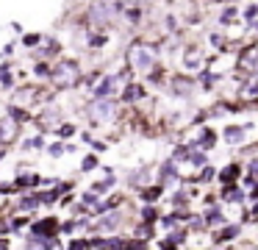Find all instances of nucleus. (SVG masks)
Masks as SVG:
<instances>
[{"instance_id":"31","label":"nucleus","mask_w":258,"mask_h":250,"mask_svg":"<svg viewBox=\"0 0 258 250\" xmlns=\"http://www.w3.org/2000/svg\"><path fill=\"white\" fill-rule=\"evenodd\" d=\"M97 164H100V159H97L95 153L84 156V161H81V172H92V170H97Z\"/></svg>"},{"instance_id":"38","label":"nucleus","mask_w":258,"mask_h":250,"mask_svg":"<svg viewBox=\"0 0 258 250\" xmlns=\"http://www.w3.org/2000/svg\"><path fill=\"white\" fill-rule=\"evenodd\" d=\"M125 6H153V3H158V0H122Z\"/></svg>"},{"instance_id":"24","label":"nucleus","mask_w":258,"mask_h":250,"mask_svg":"<svg viewBox=\"0 0 258 250\" xmlns=\"http://www.w3.org/2000/svg\"><path fill=\"white\" fill-rule=\"evenodd\" d=\"M164 81H167V70H164L161 64H158L156 70H150V72L145 75V83H156V86H161Z\"/></svg>"},{"instance_id":"5","label":"nucleus","mask_w":258,"mask_h":250,"mask_svg":"<svg viewBox=\"0 0 258 250\" xmlns=\"http://www.w3.org/2000/svg\"><path fill=\"white\" fill-rule=\"evenodd\" d=\"M28 53H31V61H39V59L56 61V59H61V56H64V44H61V39H58V36H45V42H42L36 50H28Z\"/></svg>"},{"instance_id":"8","label":"nucleus","mask_w":258,"mask_h":250,"mask_svg":"<svg viewBox=\"0 0 258 250\" xmlns=\"http://www.w3.org/2000/svg\"><path fill=\"white\" fill-rule=\"evenodd\" d=\"M20 131H23V125H20L17 120H12L9 114L0 117V144L3 147H9V144H14L20 139Z\"/></svg>"},{"instance_id":"36","label":"nucleus","mask_w":258,"mask_h":250,"mask_svg":"<svg viewBox=\"0 0 258 250\" xmlns=\"http://www.w3.org/2000/svg\"><path fill=\"white\" fill-rule=\"evenodd\" d=\"M189 156H191V147H186V144H180V147H175L172 159H175V161H189Z\"/></svg>"},{"instance_id":"41","label":"nucleus","mask_w":258,"mask_h":250,"mask_svg":"<svg viewBox=\"0 0 258 250\" xmlns=\"http://www.w3.org/2000/svg\"><path fill=\"white\" fill-rule=\"evenodd\" d=\"M0 250H12V242L6 236H0Z\"/></svg>"},{"instance_id":"40","label":"nucleus","mask_w":258,"mask_h":250,"mask_svg":"<svg viewBox=\"0 0 258 250\" xmlns=\"http://www.w3.org/2000/svg\"><path fill=\"white\" fill-rule=\"evenodd\" d=\"M244 31H247V33H252V36H258V20H255V22H250V25H244Z\"/></svg>"},{"instance_id":"7","label":"nucleus","mask_w":258,"mask_h":250,"mask_svg":"<svg viewBox=\"0 0 258 250\" xmlns=\"http://www.w3.org/2000/svg\"><path fill=\"white\" fill-rule=\"evenodd\" d=\"M31 233L42 236V239H53L61 233V220H56V217H42V220L31 222Z\"/></svg>"},{"instance_id":"30","label":"nucleus","mask_w":258,"mask_h":250,"mask_svg":"<svg viewBox=\"0 0 258 250\" xmlns=\"http://www.w3.org/2000/svg\"><path fill=\"white\" fill-rule=\"evenodd\" d=\"M28 217L25 214H14L12 220H9V225H12V233H17V231H23V228H28Z\"/></svg>"},{"instance_id":"29","label":"nucleus","mask_w":258,"mask_h":250,"mask_svg":"<svg viewBox=\"0 0 258 250\" xmlns=\"http://www.w3.org/2000/svg\"><path fill=\"white\" fill-rule=\"evenodd\" d=\"M189 161H191L195 167H206V164H208L206 150H203V147H195V150H191V156H189Z\"/></svg>"},{"instance_id":"19","label":"nucleus","mask_w":258,"mask_h":250,"mask_svg":"<svg viewBox=\"0 0 258 250\" xmlns=\"http://www.w3.org/2000/svg\"><path fill=\"white\" fill-rule=\"evenodd\" d=\"M214 144H217V133L211 131V128H200L197 131V142H195V147H203V150H211Z\"/></svg>"},{"instance_id":"25","label":"nucleus","mask_w":258,"mask_h":250,"mask_svg":"<svg viewBox=\"0 0 258 250\" xmlns=\"http://www.w3.org/2000/svg\"><path fill=\"white\" fill-rule=\"evenodd\" d=\"M236 236H239V225H225L222 231H219L217 236H214V242L222 244V242H228V239H236Z\"/></svg>"},{"instance_id":"27","label":"nucleus","mask_w":258,"mask_h":250,"mask_svg":"<svg viewBox=\"0 0 258 250\" xmlns=\"http://www.w3.org/2000/svg\"><path fill=\"white\" fill-rule=\"evenodd\" d=\"M222 197L228 200V203H241V200H244V192H241V189H236V186H225Z\"/></svg>"},{"instance_id":"3","label":"nucleus","mask_w":258,"mask_h":250,"mask_svg":"<svg viewBox=\"0 0 258 250\" xmlns=\"http://www.w3.org/2000/svg\"><path fill=\"white\" fill-rule=\"evenodd\" d=\"M84 114L92 125H108V122H114L119 114V100L117 97H106V100L92 97L89 103L84 106Z\"/></svg>"},{"instance_id":"46","label":"nucleus","mask_w":258,"mask_h":250,"mask_svg":"<svg viewBox=\"0 0 258 250\" xmlns=\"http://www.w3.org/2000/svg\"><path fill=\"white\" fill-rule=\"evenodd\" d=\"M217 250H225V247H217Z\"/></svg>"},{"instance_id":"28","label":"nucleus","mask_w":258,"mask_h":250,"mask_svg":"<svg viewBox=\"0 0 258 250\" xmlns=\"http://www.w3.org/2000/svg\"><path fill=\"white\" fill-rule=\"evenodd\" d=\"M114 183H117V178H103V181L92 183V192H95V194H103V192H108V189H114Z\"/></svg>"},{"instance_id":"15","label":"nucleus","mask_w":258,"mask_h":250,"mask_svg":"<svg viewBox=\"0 0 258 250\" xmlns=\"http://www.w3.org/2000/svg\"><path fill=\"white\" fill-rule=\"evenodd\" d=\"M178 161L175 159H167L161 167H158V183H172V181H178Z\"/></svg>"},{"instance_id":"10","label":"nucleus","mask_w":258,"mask_h":250,"mask_svg":"<svg viewBox=\"0 0 258 250\" xmlns=\"http://www.w3.org/2000/svg\"><path fill=\"white\" fill-rule=\"evenodd\" d=\"M241 22V9L236 3H225L222 11L217 14V28H222V31H228V28L239 25Z\"/></svg>"},{"instance_id":"9","label":"nucleus","mask_w":258,"mask_h":250,"mask_svg":"<svg viewBox=\"0 0 258 250\" xmlns=\"http://www.w3.org/2000/svg\"><path fill=\"white\" fill-rule=\"evenodd\" d=\"M145 97H147V83L145 81H128L122 89V94H119V100H122V103H131V106L142 103Z\"/></svg>"},{"instance_id":"35","label":"nucleus","mask_w":258,"mask_h":250,"mask_svg":"<svg viewBox=\"0 0 258 250\" xmlns=\"http://www.w3.org/2000/svg\"><path fill=\"white\" fill-rule=\"evenodd\" d=\"M214 175H217V170H214L211 164H206V167L200 170V175L195 178V181H203V183H206V181H214Z\"/></svg>"},{"instance_id":"45","label":"nucleus","mask_w":258,"mask_h":250,"mask_svg":"<svg viewBox=\"0 0 258 250\" xmlns=\"http://www.w3.org/2000/svg\"><path fill=\"white\" fill-rule=\"evenodd\" d=\"M169 250H178V244H172V247H169Z\"/></svg>"},{"instance_id":"16","label":"nucleus","mask_w":258,"mask_h":250,"mask_svg":"<svg viewBox=\"0 0 258 250\" xmlns=\"http://www.w3.org/2000/svg\"><path fill=\"white\" fill-rule=\"evenodd\" d=\"M222 139H225L228 144H241V142L247 139V125H225Z\"/></svg>"},{"instance_id":"13","label":"nucleus","mask_w":258,"mask_h":250,"mask_svg":"<svg viewBox=\"0 0 258 250\" xmlns=\"http://www.w3.org/2000/svg\"><path fill=\"white\" fill-rule=\"evenodd\" d=\"M119 22H125L128 28H139L142 22H145V6H125Z\"/></svg>"},{"instance_id":"39","label":"nucleus","mask_w":258,"mask_h":250,"mask_svg":"<svg viewBox=\"0 0 258 250\" xmlns=\"http://www.w3.org/2000/svg\"><path fill=\"white\" fill-rule=\"evenodd\" d=\"M9 28H12V31H14V33H17V36H23V33H25V28H23V22H17V20H14V22H12V25H9Z\"/></svg>"},{"instance_id":"43","label":"nucleus","mask_w":258,"mask_h":250,"mask_svg":"<svg viewBox=\"0 0 258 250\" xmlns=\"http://www.w3.org/2000/svg\"><path fill=\"white\" fill-rule=\"evenodd\" d=\"M6 159V147H3V144H0V161Z\"/></svg>"},{"instance_id":"1","label":"nucleus","mask_w":258,"mask_h":250,"mask_svg":"<svg viewBox=\"0 0 258 250\" xmlns=\"http://www.w3.org/2000/svg\"><path fill=\"white\" fill-rule=\"evenodd\" d=\"M125 67L134 70L136 75H147L150 70H156L161 61V42H150V39H131L125 44Z\"/></svg>"},{"instance_id":"44","label":"nucleus","mask_w":258,"mask_h":250,"mask_svg":"<svg viewBox=\"0 0 258 250\" xmlns=\"http://www.w3.org/2000/svg\"><path fill=\"white\" fill-rule=\"evenodd\" d=\"M252 217H258V200H255V206H252Z\"/></svg>"},{"instance_id":"17","label":"nucleus","mask_w":258,"mask_h":250,"mask_svg":"<svg viewBox=\"0 0 258 250\" xmlns=\"http://www.w3.org/2000/svg\"><path fill=\"white\" fill-rule=\"evenodd\" d=\"M31 75H34L36 81H50V75H53V61H45V59L34 61V64H31Z\"/></svg>"},{"instance_id":"6","label":"nucleus","mask_w":258,"mask_h":250,"mask_svg":"<svg viewBox=\"0 0 258 250\" xmlns=\"http://www.w3.org/2000/svg\"><path fill=\"white\" fill-rule=\"evenodd\" d=\"M167 86H169V92H172L175 97H186V100H189L191 94H195V89H200V83H197V78L189 75V72H186V75H183V72H175V75L169 78Z\"/></svg>"},{"instance_id":"33","label":"nucleus","mask_w":258,"mask_h":250,"mask_svg":"<svg viewBox=\"0 0 258 250\" xmlns=\"http://www.w3.org/2000/svg\"><path fill=\"white\" fill-rule=\"evenodd\" d=\"M136 239H150L153 236V225L150 222H142V225H136Z\"/></svg>"},{"instance_id":"12","label":"nucleus","mask_w":258,"mask_h":250,"mask_svg":"<svg viewBox=\"0 0 258 250\" xmlns=\"http://www.w3.org/2000/svg\"><path fill=\"white\" fill-rule=\"evenodd\" d=\"M108 42H111V33H108V31H89L84 36V44L89 50H106Z\"/></svg>"},{"instance_id":"21","label":"nucleus","mask_w":258,"mask_h":250,"mask_svg":"<svg viewBox=\"0 0 258 250\" xmlns=\"http://www.w3.org/2000/svg\"><path fill=\"white\" fill-rule=\"evenodd\" d=\"M53 133H56V139H61V142H67V139H73L75 133H78V128H75L73 122H58V125L53 128Z\"/></svg>"},{"instance_id":"34","label":"nucleus","mask_w":258,"mask_h":250,"mask_svg":"<svg viewBox=\"0 0 258 250\" xmlns=\"http://www.w3.org/2000/svg\"><path fill=\"white\" fill-rule=\"evenodd\" d=\"M67 250H92V239H73Z\"/></svg>"},{"instance_id":"11","label":"nucleus","mask_w":258,"mask_h":250,"mask_svg":"<svg viewBox=\"0 0 258 250\" xmlns=\"http://www.w3.org/2000/svg\"><path fill=\"white\" fill-rule=\"evenodd\" d=\"M239 100L241 103H252L258 100V75H247L244 81H239Z\"/></svg>"},{"instance_id":"23","label":"nucleus","mask_w":258,"mask_h":250,"mask_svg":"<svg viewBox=\"0 0 258 250\" xmlns=\"http://www.w3.org/2000/svg\"><path fill=\"white\" fill-rule=\"evenodd\" d=\"M255 20H258V0H252V3H247L241 9V25H250Z\"/></svg>"},{"instance_id":"26","label":"nucleus","mask_w":258,"mask_h":250,"mask_svg":"<svg viewBox=\"0 0 258 250\" xmlns=\"http://www.w3.org/2000/svg\"><path fill=\"white\" fill-rule=\"evenodd\" d=\"M64 153H70V150H67V142H61V139L53 142V144H47V156H50V159H61Z\"/></svg>"},{"instance_id":"37","label":"nucleus","mask_w":258,"mask_h":250,"mask_svg":"<svg viewBox=\"0 0 258 250\" xmlns=\"http://www.w3.org/2000/svg\"><path fill=\"white\" fill-rule=\"evenodd\" d=\"M17 44H20V39H17V42H6V44H3V50H0V56H3V59H12V56L17 53Z\"/></svg>"},{"instance_id":"32","label":"nucleus","mask_w":258,"mask_h":250,"mask_svg":"<svg viewBox=\"0 0 258 250\" xmlns=\"http://www.w3.org/2000/svg\"><path fill=\"white\" fill-rule=\"evenodd\" d=\"M42 147H45V136H39V133L23 142V150H42Z\"/></svg>"},{"instance_id":"42","label":"nucleus","mask_w":258,"mask_h":250,"mask_svg":"<svg viewBox=\"0 0 258 250\" xmlns=\"http://www.w3.org/2000/svg\"><path fill=\"white\" fill-rule=\"evenodd\" d=\"M250 200H258V183H255V186L250 189Z\"/></svg>"},{"instance_id":"18","label":"nucleus","mask_w":258,"mask_h":250,"mask_svg":"<svg viewBox=\"0 0 258 250\" xmlns=\"http://www.w3.org/2000/svg\"><path fill=\"white\" fill-rule=\"evenodd\" d=\"M45 36H47V33H42V31H25L23 36H20V47H25V50H36L42 42H45Z\"/></svg>"},{"instance_id":"4","label":"nucleus","mask_w":258,"mask_h":250,"mask_svg":"<svg viewBox=\"0 0 258 250\" xmlns=\"http://www.w3.org/2000/svg\"><path fill=\"white\" fill-rule=\"evenodd\" d=\"M206 50L200 44H183L180 47V59H178V67L180 72H189V75H197V72L206 67Z\"/></svg>"},{"instance_id":"2","label":"nucleus","mask_w":258,"mask_h":250,"mask_svg":"<svg viewBox=\"0 0 258 250\" xmlns=\"http://www.w3.org/2000/svg\"><path fill=\"white\" fill-rule=\"evenodd\" d=\"M84 81V64H81L75 56H61V59L53 61V75H50V86L58 92H70V89H78Z\"/></svg>"},{"instance_id":"22","label":"nucleus","mask_w":258,"mask_h":250,"mask_svg":"<svg viewBox=\"0 0 258 250\" xmlns=\"http://www.w3.org/2000/svg\"><path fill=\"white\" fill-rule=\"evenodd\" d=\"M139 217H142V222H150V225H156V222H161V211H158V209H156V206H153V203L142 206Z\"/></svg>"},{"instance_id":"14","label":"nucleus","mask_w":258,"mask_h":250,"mask_svg":"<svg viewBox=\"0 0 258 250\" xmlns=\"http://www.w3.org/2000/svg\"><path fill=\"white\" fill-rule=\"evenodd\" d=\"M239 175H241V164H239V161H230V164L225 167V170H219V172H217L219 183H225V186H236Z\"/></svg>"},{"instance_id":"20","label":"nucleus","mask_w":258,"mask_h":250,"mask_svg":"<svg viewBox=\"0 0 258 250\" xmlns=\"http://www.w3.org/2000/svg\"><path fill=\"white\" fill-rule=\"evenodd\" d=\"M164 194V183H156V186H145L139 192V197L145 200V203H156V200H161Z\"/></svg>"}]
</instances>
